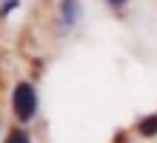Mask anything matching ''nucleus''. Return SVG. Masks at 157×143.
<instances>
[{"mask_svg": "<svg viewBox=\"0 0 157 143\" xmlns=\"http://www.w3.org/2000/svg\"><path fill=\"white\" fill-rule=\"evenodd\" d=\"M6 143H29V135H26L23 129H12L9 137H6Z\"/></svg>", "mask_w": 157, "mask_h": 143, "instance_id": "nucleus-4", "label": "nucleus"}, {"mask_svg": "<svg viewBox=\"0 0 157 143\" xmlns=\"http://www.w3.org/2000/svg\"><path fill=\"white\" fill-rule=\"evenodd\" d=\"M77 17V0H63V23L71 26Z\"/></svg>", "mask_w": 157, "mask_h": 143, "instance_id": "nucleus-2", "label": "nucleus"}, {"mask_svg": "<svg viewBox=\"0 0 157 143\" xmlns=\"http://www.w3.org/2000/svg\"><path fill=\"white\" fill-rule=\"evenodd\" d=\"M12 106H14V114H17L20 120L34 117V112H37V94H34V86H32V83H17V86H14Z\"/></svg>", "mask_w": 157, "mask_h": 143, "instance_id": "nucleus-1", "label": "nucleus"}, {"mask_svg": "<svg viewBox=\"0 0 157 143\" xmlns=\"http://www.w3.org/2000/svg\"><path fill=\"white\" fill-rule=\"evenodd\" d=\"M109 3H112V6H123L126 0H109Z\"/></svg>", "mask_w": 157, "mask_h": 143, "instance_id": "nucleus-5", "label": "nucleus"}, {"mask_svg": "<svg viewBox=\"0 0 157 143\" xmlns=\"http://www.w3.org/2000/svg\"><path fill=\"white\" fill-rule=\"evenodd\" d=\"M140 135H146V137L157 135V114H151V117H143V120H140Z\"/></svg>", "mask_w": 157, "mask_h": 143, "instance_id": "nucleus-3", "label": "nucleus"}]
</instances>
